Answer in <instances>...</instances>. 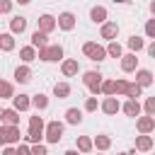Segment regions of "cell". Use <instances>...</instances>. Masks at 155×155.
Masks as SVG:
<instances>
[{"instance_id":"obj_11","label":"cell","mask_w":155,"mask_h":155,"mask_svg":"<svg viewBox=\"0 0 155 155\" xmlns=\"http://www.w3.org/2000/svg\"><path fill=\"white\" fill-rule=\"evenodd\" d=\"M99 34H102V39L114 41V39H116V34H119V24H116V22H104V24H102V29H99Z\"/></svg>"},{"instance_id":"obj_39","label":"cell","mask_w":155,"mask_h":155,"mask_svg":"<svg viewBox=\"0 0 155 155\" xmlns=\"http://www.w3.org/2000/svg\"><path fill=\"white\" fill-rule=\"evenodd\" d=\"M97 107H99V102H97V97H87V99H85V109H87V111H94Z\"/></svg>"},{"instance_id":"obj_22","label":"cell","mask_w":155,"mask_h":155,"mask_svg":"<svg viewBox=\"0 0 155 155\" xmlns=\"http://www.w3.org/2000/svg\"><path fill=\"white\" fill-rule=\"evenodd\" d=\"M65 121H68V124H73V126H78V124L82 121V111H80L78 107H70V109H65Z\"/></svg>"},{"instance_id":"obj_23","label":"cell","mask_w":155,"mask_h":155,"mask_svg":"<svg viewBox=\"0 0 155 155\" xmlns=\"http://www.w3.org/2000/svg\"><path fill=\"white\" fill-rule=\"evenodd\" d=\"M121 109H124L126 116H138V114H140V104H138V99H128Z\"/></svg>"},{"instance_id":"obj_7","label":"cell","mask_w":155,"mask_h":155,"mask_svg":"<svg viewBox=\"0 0 155 155\" xmlns=\"http://www.w3.org/2000/svg\"><path fill=\"white\" fill-rule=\"evenodd\" d=\"M136 128H138V133H153L155 131V116H138L136 119Z\"/></svg>"},{"instance_id":"obj_45","label":"cell","mask_w":155,"mask_h":155,"mask_svg":"<svg viewBox=\"0 0 155 155\" xmlns=\"http://www.w3.org/2000/svg\"><path fill=\"white\" fill-rule=\"evenodd\" d=\"M15 2H17V5H29L31 0H15Z\"/></svg>"},{"instance_id":"obj_46","label":"cell","mask_w":155,"mask_h":155,"mask_svg":"<svg viewBox=\"0 0 155 155\" xmlns=\"http://www.w3.org/2000/svg\"><path fill=\"white\" fill-rule=\"evenodd\" d=\"M0 145H5V136H2V128H0Z\"/></svg>"},{"instance_id":"obj_9","label":"cell","mask_w":155,"mask_h":155,"mask_svg":"<svg viewBox=\"0 0 155 155\" xmlns=\"http://www.w3.org/2000/svg\"><path fill=\"white\" fill-rule=\"evenodd\" d=\"M0 121H2L5 126H19V111H17L15 107H12V109H2Z\"/></svg>"},{"instance_id":"obj_6","label":"cell","mask_w":155,"mask_h":155,"mask_svg":"<svg viewBox=\"0 0 155 155\" xmlns=\"http://www.w3.org/2000/svg\"><path fill=\"white\" fill-rule=\"evenodd\" d=\"M75 15L73 12H61L58 17H56V24H58V29H63V31H73L75 29Z\"/></svg>"},{"instance_id":"obj_29","label":"cell","mask_w":155,"mask_h":155,"mask_svg":"<svg viewBox=\"0 0 155 155\" xmlns=\"http://www.w3.org/2000/svg\"><path fill=\"white\" fill-rule=\"evenodd\" d=\"M53 94H56L58 99H65V97L70 94V85H68V82H56V85H53Z\"/></svg>"},{"instance_id":"obj_20","label":"cell","mask_w":155,"mask_h":155,"mask_svg":"<svg viewBox=\"0 0 155 155\" xmlns=\"http://www.w3.org/2000/svg\"><path fill=\"white\" fill-rule=\"evenodd\" d=\"M24 29H27V17L19 15V17H12V19H10V31H12V34H22Z\"/></svg>"},{"instance_id":"obj_19","label":"cell","mask_w":155,"mask_h":155,"mask_svg":"<svg viewBox=\"0 0 155 155\" xmlns=\"http://www.w3.org/2000/svg\"><path fill=\"white\" fill-rule=\"evenodd\" d=\"M150 148H153V136H148V133L136 136V150L145 153V150H150Z\"/></svg>"},{"instance_id":"obj_10","label":"cell","mask_w":155,"mask_h":155,"mask_svg":"<svg viewBox=\"0 0 155 155\" xmlns=\"http://www.w3.org/2000/svg\"><path fill=\"white\" fill-rule=\"evenodd\" d=\"M56 27H58V24H56V17H53V15H41V17H39V31L51 34Z\"/></svg>"},{"instance_id":"obj_1","label":"cell","mask_w":155,"mask_h":155,"mask_svg":"<svg viewBox=\"0 0 155 155\" xmlns=\"http://www.w3.org/2000/svg\"><path fill=\"white\" fill-rule=\"evenodd\" d=\"M44 128H46V124H44V119L36 114V116H29V133H27V143H41V138H44Z\"/></svg>"},{"instance_id":"obj_17","label":"cell","mask_w":155,"mask_h":155,"mask_svg":"<svg viewBox=\"0 0 155 155\" xmlns=\"http://www.w3.org/2000/svg\"><path fill=\"white\" fill-rule=\"evenodd\" d=\"M78 70H80V65H78V61H75V58H68V61H63V65H61V73H63L65 78L78 75Z\"/></svg>"},{"instance_id":"obj_18","label":"cell","mask_w":155,"mask_h":155,"mask_svg":"<svg viewBox=\"0 0 155 155\" xmlns=\"http://www.w3.org/2000/svg\"><path fill=\"white\" fill-rule=\"evenodd\" d=\"M153 73L150 70H145V68H140V70H136V82L140 85V87H150L153 85Z\"/></svg>"},{"instance_id":"obj_38","label":"cell","mask_w":155,"mask_h":155,"mask_svg":"<svg viewBox=\"0 0 155 155\" xmlns=\"http://www.w3.org/2000/svg\"><path fill=\"white\" fill-rule=\"evenodd\" d=\"M12 5H15V0H0V15L12 12Z\"/></svg>"},{"instance_id":"obj_26","label":"cell","mask_w":155,"mask_h":155,"mask_svg":"<svg viewBox=\"0 0 155 155\" xmlns=\"http://www.w3.org/2000/svg\"><path fill=\"white\" fill-rule=\"evenodd\" d=\"M15 48V34H0V51H12Z\"/></svg>"},{"instance_id":"obj_49","label":"cell","mask_w":155,"mask_h":155,"mask_svg":"<svg viewBox=\"0 0 155 155\" xmlns=\"http://www.w3.org/2000/svg\"><path fill=\"white\" fill-rule=\"evenodd\" d=\"M114 2H126V0H114Z\"/></svg>"},{"instance_id":"obj_44","label":"cell","mask_w":155,"mask_h":155,"mask_svg":"<svg viewBox=\"0 0 155 155\" xmlns=\"http://www.w3.org/2000/svg\"><path fill=\"white\" fill-rule=\"evenodd\" d=\"M63 155H80V150H65Z\"/></svg>"},{"instance_id":"obj_33","label":"cell","mask_w":155,"mask_h":155,"mask_svg":"<svg viewBox=\"0 0 155 155\" xmlns=\"http://www.w3.org/2000/svg\"><path fill=\"white\" fill-rule=\"evenodd\" d=\"M94 145H92V138H87V136H80L78 138V150L80 153H90Z\"/></svg>"},{"instance_id":"obj_42","label":"cell","mask_w":155,"mask_h":155,"mask_svg":"<svg viewBox=\"0 0 155 155\" xmlns=\"http://www.w3.org/2000/svg\"><path fill=\"white\" fill-rule=\"evenodd\" d=\"M0 155H17V148L7 145V148H2V153H0Z\"/></svg>"},{"instance_id":"obj_31","label":"cell","mask_w":155,"mask_h":155,"mask_svg":"<svg viewBox=\"0 0 155 155\" xmlns=\"http://www.w3.org/2000/svg\"><path fill=\"white\" fill-rule=\"evenodd\" d=\"M126 90H128V80H124V78L114 80V97H119V94L126 97Z\"/></svg>"},{"instance_id":"obj_32","label":"cell","mask_w":155,"mask_h":155,"mask_svg":"<svg viewBox=\"0 0 155 155\" xmlns=\"http://www.w3.org/2000/svg\"><path fill=\"white\" fill-rule=\"evenodd\" d=\"M126 44H128V48H131L133 53H138V51L145 46V44H143V39H140V36H136V34H133V36H128V41H126Z\"/></svg>"},{"instance_id":"obj_48","label":"cell","mask_w":155,"mask_h":155,"mask_svg":"<svg viewBox=\"0 0 155 155\" xmlns=\"http://www.w3.org/2000/svg\"><path fill=\"white\" fill-rule=\"evenodd\" d=\"M119 155H136V150H128V153H119Z\"/></svg>"},{"instance_id":"obj_27","label":"cell","mask_w":155,"mask_h":155,"mask_svg":"<svg viewBox=\"0 0 155 155\" xmlns=\"http://www.w3.org/2000/svg\"><path fill=\"white\" fill-rule=\"evenodd\" d=\"M12 97H15V87H12V82L0 80V99H12Z\"/></svg>"},{"instance_id":"obj_37","label":"cell","mask_w":155,"mask_h":155,"mask_svg":"<svg viewBox=\"0 0 155 155\" xmlns=\"http://www.w3.org/2000/svg\"><path fill=\"white\" fill-rule=\"evenodd\" d=\"M145 36L148 39H155V17L145 22Z\"/></svg>"},{"instance_id":"obj_14","label":"cell","mask_w":155,"mask_h":155,"mask_svg":"<svg viewBox=\"0 0 155 155\" xmlns=\"http://www.w3.org/2000/svg\"><path fill=\"white\" fill-rule=\"evenodd\" d=\"M12 107H15L17 111H27V109L31 107V97H29V94H15V97H12Z\"/></svg>"},{"instance_id":"obj_16","label":"cell","mask_w":155,"mask_h":155,"mask_svg":"<svg viewBox=\"0 0 155 155\" xmlns=\"http://www.w3.org/2000/svg\"><path fill=\"white\" fill-rule=\"evenodd\" d=\"M90 19H92L94 24H104V22H107V7L94 5V7L90 10Z\"/></svg>"},{"instance_id":"obj_21","label":"cell","mask_w":155,"mask_h":155,"mask_svg":"<svg viewBox=\"0 0 155 155\" xmlns=\"http://www.w3.org/2000/svg\"><path fill=\"white\" fill-rule=\"evenodd\" d=\"M31 46L34 48H44V46H48V34H44V31H34L31 34Z\"/></svg>"},{"instance_id":"obj_41","label":"cell","mask_w":155,"mask_h":155,"mask_svg":"<svg viewBox=\"0 0 155 155\" xmlns=\"http://www.w3.org/2000/svg\"><path fill=\"white\" fill-rule=\"evenodd\" d=\"M17 155H31V145L19 143V145H17Z\"/></svg>"},{"instance_id":"obj_12","label":"cell","mask_w":155,"mask_h":155,"mask_svg":"<svg viewBox=\"0 0 155 155\" xmlns=\"http://www.w3.org/2000/svg\"><path fill=\"white\" fill-rule=\"evenodd\" d=\"M2 128V136H5V143H19L22 133H19V126H0Z\"/></svg>"},{"instance_id":"obj_47","label":"cell","mask_w":155,"mask_h":155,"mask_svg":"<svg viewBox=\"0 0 155 155\" xmlns=\"http://www.w3.org/2000/svg\"><path fill=\"white\" fill-rule=\"evenodd\" d=\"M150 12H153V17H155V0L150 2Z\"/></svg>"},{"instance_id":"obj_13","label":"cell","mask_w":155,"mask_h":155,"mask_svg":"<svg viewBox=\"0 0 155 155\" xmlns=\"http://www.w3.org/2000/svg\"><path fill=\"white\" fill-rule=\"evenodd\" d=\"M15 80L19 82V85H27L29 80H31V68L24 63V65H17V70H15Z\"/></svg>"},{"instance_id":"obj_2","label":"cell","mask_w":155,"mask_h":155,"mask_svg":"<svg viewBox=\"0 0 155 155\" xmlns=\"http://www.w3.org/2000/svg\"><path fill=\"white\" fill-rule=\"evenodd\" d=\"M36 58H41L44 63H56V61L63 58V46H58V44H48V46L39 48Z\"/></svg>"},{"instance_id":"obj_4","label":"cell","mask_w":155,"mask_h":155,"mask_svg":"<svg viewBox=\"0 0 155 155\" xmlns=\"http://www.w3.org/2000/svg\"><path fill=\"white\" fill-rule=\"evenodd\" d=\"M82 53H85L90 61H94V63H99V61H104V58H107V48H104V46H99V44H94V41L82 44Z\"/></svg>"},{"instance_id":"obj_36","label":"cell","mask_w":155,"mask_h":155,"mask_svg":"<svg viewBox=\"0 0 155 155\" xmlns=\"http://www.w3.org/2000/svg\"><path fill=\"white\" fill-rule=\"evenodd\" d=\"M143 109H145V114H148V116H155V97H148Z\"/></svg>"},{"instance_id":"obj_15","label":"cell","mask_w":155,"mask_h":155,"mask_svg":"<svg viewBox=\"0 0 155 155\" xmlns=\"http://www.w3.org/2000/svg\"><path fill=\"white\" fill-rule=\"evenodd\" d=\"M99 107H102L104 114H116V111L121 109V104H119V99H116L114 94H111V97H104V102H102Z\"/></svg>"},{"instance_id":"obj_30","label":"cell","mask_w":155,"mask_h":155,"mask_svg":"<svg viewBox=\"0 0 155 155\" xmlns=\"http://www.w3.org/2000/svg\"><path fill=\"white\" fill-rule=\"evenodd\" d=\"M107 56H111V58H121V56H124V48H121V44H116V41H109V46H107Z\"/></svg>"},{"instance_id":"obj_24","label":"cell","mask_w":155,"mask_h":155,"mask_svg":"<svg viewBox=\"0 0 155 155\" xmlns=\"http://www.w3.org/2000/svg\"><path fill=\"white\" fill-rule=\"evenodd\" d=\"M92 145H94L97 150H109V148H111V138H109V136H104V133H99V136H94Z\"/></svg>"},{"instance_id":"obj_3","label":"cell","mask_w":155,"mask_h":155,"mask_svg":"<svg viewBox=\"0 0 155 155\" xmlns=\"http://www.w3.org/2000/svg\"><path fill=\"white\" fill-rule=\"evenodd\" d=\"M102 80H104V75H102V73H97V70H87V73H85V78H82L85 87H87L94 97L102 92Z\"/></svg>"},{"instance_id":"obj_34","label":"cell","mask_w":155,"mask_h":155,"mask_svg":"<svg viewBox=\"0 0 155 155\" xmlns=\"http://www.w3.org/2000/svg\"><path fill=\"white\" fill-rule=\"evenodd\" d=\"M140 90H143V87H140L138 82H128V90H126V97H128V99H136V97H140Z\"/></svg>"},{"instance_id":"obj_50","label":"cell","mask_w":155,"mask_h":155,"mask_svg":"<svg viewBox=\"0 0 155 155\" xmlns=\"http://www.w3.org/2000/svg\"><path fill=\"white\" fill-rule=\"evenodd\" d=\"M0 114H2V109H0Z\"/></svg>"},{"instance_id":"obj_5","label":"cell","mask_w":155,"mask_h":155,"mask_svg":"<svg viewBox=\"0 0 155 155\" xmlns=\"http://www.w3.org/2000/svg\"><path fill=\"white\" fill-rule=\"evenodd\" d=\"M44 136H46L48 143H58L63 138V124L61 121H48L46 128H44Z\"/></svg>"},{"instance_id":"obj_8","label":"cell","mask_w":155,"mask_h":155,"mask_svg":"<svg viewBox=\"0 0 155 155\" xmlns=\"http://www.w3.org/2000/svg\"><path fill=\"white\" fill-rule=\"evenodd\" d=\"M121 70H124V73H133V70H138V58H136L133 51L121 56Z\"/></svg>"},{"instance_id":"obj_25","label":"cell","mask_w":155,"mask_h":155,"mask_svg":"<svg viewBox=\"0 0 155 155\" xmlns=\"http://www.w3.org/2000/svg\"><path fill=\"white\" fill-rule=\"evenodd\" d=\"M31 107H34L36 111H44V109L48 107V97H46V94H41V92H39V94H34V97H31Z\"/></svg>"},{"instance_id":"obj_43","label":"cell","mask_w":155,"mask_h":155,"mask_svg":"<svg viewBox=\"0 0 155 155\" xmlns=\"http://www.w3.org/2000/svg\"><path fill=\"white\" fill-rule=\"evenodd\" d=\"M148 53H150V56H153V58H155V39H153V44H150V46H148Z\"/></svg>"},{"instance_id":"obj_28","label":"cell","mask_w":155,"mask_h":155,"mask_svg":"<svg viewBox=\"0 0 155 155\" xmlns=\"http://www.w3.org/2000/svg\"><path fill=\"white\" fill-rule=\"evenodd\" d=\"M19 58H22V63H31V61L36 58V48H34V46H24V48H19Z\"/></svg>"},{"instance_id":"obj_40","label":"cell","mask_w":155,"mask_h":155,"mask_svg":"<svg viewBox=\"0 0 155 155\" xmlns=\"http://www.w3.org/2000/svg\"><path fill=\"white\" fill-rule=\"evenodd\" d=\"M31 155H48V153H46V145L34 143V145H31Z\"/></svg>"},{"instance_id":"obj_35","label":"cell","mask_w":155,"mask_h":155,"mask_svg":"<svg viewBox=\"0 0 155 155\" xmlns=\"http://www.w3.org/2000/svg\"><path fill=\"white\" fill-rule=\"evenodd\" d=\"M102 94H107V97L114 94V80H102Z\"/></svg>"}]
</instances>
